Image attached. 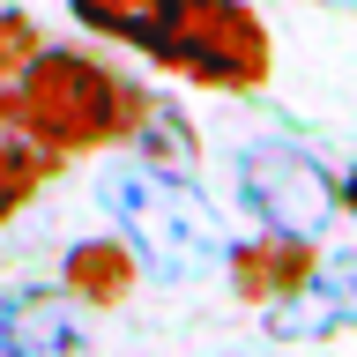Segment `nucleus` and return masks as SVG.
Returning <instances> with one entry per match:
<instances>
[{
  "label": "nucleus",
  "instance_id": "nucleus-1",
  "mask_svg": "<svg viewBox=\"0 0 357 357\" xmlns=\"http://www.w3.org/2000/svg\"><path fill=\"white\" fill-rule=\"evenodd\" d=\"M8 89H15V105L30 112V127L67 164L75 156H97V149H127L134 127H142V112H149V89L134 82V75L89 60L75 45H38Z\"/></svg>",
  "mask_w": 357,
  "mask_h": 357
},
{
  "label": "nucleus",
  "instance_id": "nucleus-2",
  "mask_svg": "<svg viewBox=\"0 0 357 357\" xmlns=\"http://www.w3.org/2000/svg\"><path fill=\"white\" fill-rule=\"evenodd\" d=\"M105 208L119 223V238L134 245V261L156 283H208L223 268V216L208 208L186 172H156V164H119L105 178Z\"/></svg>",
  "mask_w": 357,
  "mask_h": 357
},
{
  "label": "nucleus",
  "instance_id": "nucleus-3",
  "mask_svg": "<svg viewBox=\"0 0 357 357\" xmlns=\"http://www.w3.org/2000/svg\"><path fill=\"white\" fill-rule=\"evenodd\" d=\"M149 60L216 97H253L275 75V38L253 0H172Z\"/></svg>",
  "mask_w": 357,
  "mask_h": 357
},
{
  "label": "nucleus",
  "instance_id": "nucleus-4",
  "mask_svg": "<svg viewBox=\"0 0 357 357\" xmlns=\"http://www.w3.org/2000/svg\"><path fill=\"white\" fill-rule=\"evenodd\" d=\"M238 201L261 216V231H298V238H320L335 216H342V178L305 156L298 142H245L238 164Z\"/></svg>",
  "mask_w": 357,
  "mask_h": 357
},
{
  "label": "nucleus",
  "instance_id": "nucleus-5",
  "mask_svg": "<svg viewBox=\"0 0 357 357\" xmlns=\"http://www.w3.org/2000/svg\"><path fill=\"white\" fill-rule=\"evenodd\" d=\"M0 357H89V328L67 290L22 283L0 298Z\"/></svg>",
  "mask_w": 357,
  "mask_h": 357
},
{
  "label": "nucleus",
  "instance_id": "nucleus-6",
  "mask_svg": "<svg viewBox=\"0 0 357 357\" xmlns=\"http://www.w3.org/2000/svg\"><path fill=\"white\" fill-rule=\"evenodd\" d=\"M312 268H320V245H312V238H298V231H261V238L223 245V268H216V275H231L238 305L268 312L275 298H290V290L305 283Z\"/></svg>",
  "mask_w": 357,
  "mask_h": 357
},
{
  "label": "nucleus",
  "instance_id": "nucleus-7",
  "mask_svg": "<svg viewBox=\"0 0 357 357\" xmlns=\"http://www.w3.org/2000/svg\"><path fill=\"white\" fill-rule=\"evenodd\" d=\"M60 172H67V156L30 127V112L15 105V89H0V231H8Z\"/></svg>",
  "mask_w": 357,
  "mask_h": 357
},
{
  "label": "nucleus",
  "instance_id": "nucleus-8",
  "mask_svg": "<svg viewBox=\"0 0 357 357\" xmlns=\"http://www.w3.org/2000/svg\"><path fill=\"white\" fill-rule=\"evenodd\" d=\"M342 328H350V275L328 268V261L312 268L290 298L268 305V335H283V342H328V335H342Z\"/></svg>",
  "mask_w": 357,
  "mask_h": 357
},
{
  "label": "nucleus",
  "instance_id": "nucleus-9",
  "mask_svg": "<svg viewBox=\"0 0 357 357\" xmlns=\"http://www.w3.org/2000/svg\"><path fill=\"white\" fill-rule=\"evenodd\" d=\"M134 283H142V261H134V245L112 231V238H82V245H67V268H60V290L75 298V305H127Z\"/></svg>",
  "mask_w": 357,
  "mask_h": 357
},
{
  "label": "nucleus",
  "instance_id": "nucleus-10",
  "mask_svg": "<svg viewBox=\"0 0 357 357\" xmlns=\"http://www.w3.org/2000/svg\"><path fill=\"white\" fill-rule=\"evenodd\" d=\"M134 164H156V172H194L201 164V134L186 112H172L164 97L149 89V112H142V127H134Z\"/></svg>",
  "mask_w": 357,
  "mask_h": 357
},
{
  "label": "nucleus",
  "instance_id": "nucleus-11",
  "mask_svg": "<svg viewBox=\"0 0 357 357\" xmlns=\"http://www.w3.org/2000/svg\"><path fill=\"white\" fill-rule=\"evenodd\" d=\"M164 8H172V0H67V15L82 22L89 38L134 45V52H149V45H156V30H164Z\"/></svg>",
  "mask_w": 357,
  "mask_h": 357
},
{
  "label": "nucleus",
  "instance_id": "nucleus-12",
  "mask_svg": "<svg viewBox=\"0 0 357 357\" xmlns=\"http://www.w3.org/2000/svg\"><path fill=\"white\" fill-rule=\"evenodd\" d=\"M38 45H45V30L22 15V8H8V0H0V89L22 75V60H30Z\"/></svg>",
  "mask_w": 357,
  "mask_h": 357
}]
</instances>
